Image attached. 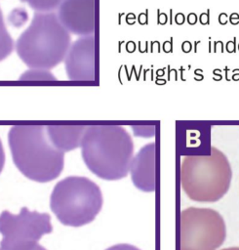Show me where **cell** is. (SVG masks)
I'll return each instance as SVG.
<instances>
[{"label":"cell","mask_w":239,"mask_h":250,"mask_svg":"<svg viewBox=\"0 0 239 250\" xmlns=\"http://www.w3.org/2000/svg\"><path fill=\"white\" fill-rule=\"evenodd\" d=\"M80 147L84 162L98 177L114 181L129 173L134 143L123 126L88 125Z\"/></svg>","instance_id":"cell-1"},{"label":"cell","mask_w":239,"mask_h":250,"mask_svg":"<svg viewBox=\"0 0 239 250\" xmlns=\"http://www.w3.org/2000/svg\"><path fill=\"white\" fill-rule=\"evenodd\" d=\"M14 163L32 181L46 183L61 174L64 163V151L48 137L47 126L14 125L8 135Z\"/></svg>","instance_id":"cell-2"},{"label":"cell","mask_w":239,"mask_h":250,"mask_svg":"<svg viewBox=\"0 0 239 250\" xmlns=\"http://www.w3.org/2000/svg\"><path fill=\"white\" fill-rule=\"evenodd\" d=\"M70 45V32L57 13L36 12L29 26L19 36L16 52L29 68L50 71L64 61Z\"/></svg>","instance_id":"cell-3"},{"label":"cell","mask_w":239,"mask_h":250,"mask_svg":"<svg viewBox=\"0 0 239 250\" xmlns=\"http://www.w3.org/2000/svg\"><path fill=\"white\" fill-rule=\"evenodd\" d=\"M232 170L226 155L215 147L209 155H185L181 163V185L191 200L218 201L227 193Z\"/></svg>","instance_id":"cell-4"},{"label":"cell","mask_w":239,"mask_h":250,"mask_svg":"<svg viewBox=\"0 0 239 250\" xmlns=\"http://www.w3.org/2000/svg\"><path fill=\"white\" fill-rule=\"evenodd\" d=\"M50 206L62 224L80 227L91 223L101 211L102 191L90 179L70 176L55 186Z\"/></svg>","instance_id":"cell-5"},{"label":"cell","mask_w":239,"mask_h":250,"mask_svg":"<svg viewBox=\"0 0 239 250\" xmlns=\"http://www.w3.org/2000/svg\"><path fill=\"white\" fill-rule=\"evenodd\" d=\"M180 222V250H217L226 240V222L214 209L189 207Z\"/></svg>","instance_id":"cell-6"},{"label":"cell","mask_w":239,"mask_h":250,"mask_svg":"<svg viewBox=\"0 0 239 250\" xmlns=\"http://www.w3.org/2000/svg\"><path fill=\"white\" fill-rule=\"evenodd\" d=\"M52 231L48 213L29 211L23 207L18 215L9 211L0 214V234L3 235L1 250H19L29 246Z\"/></svg>","instance_id":"cell-7"},{"label":"cell","mask_w":239,"mask_h":250,"mask_svg":"<svg viewBox=\"0 0 239 250\" xmlns=\"http://www.w3.org/2000/svg\"><path fill=\"white\" fill-rule=\"evenodd\" d=\"M93 35L82 36L73 42L64 58L68 77L72 81L95 80V40Z\"/></svg>","instance_id":"cell-8"},{"label":"cell","mask_w":239,"mask_h":250,"mask_svg":"<svg viewBox=\"0 0 239 250\" xmlns=\"http://www.w3.org/2000/svg\"><path fill=\"white\" fill-rule=\"evenodd\" d=\"M57 15L70 33L79 36L94 34L95 0H64Z\"/></svg>","instance_id":"cell-9"},{"label":"cell","mask_w":239,"mask_h":250,"mask_svg":"<svg viewBox=\"0 0 239 250\" xmlns=\"http://www.w3.org/2000/svg\"><path fill=\"white\" fill-rule=\"evenodd\" d=\"M135 186L140 189L151 192L154 189V144L144 147L132 159L130 166Z\"/></svg>","instance_id":"cell-10"},{"label":"cell","mask_w":239,"mask_h":250,"mask_svg":"<svg viewBox=\"0 0 239 250\" xmlns=\"http://www.w3.org/2000/svg\"><path fill=\"white\" fill-rule=\"evenodd\" d=\"M87 125H49L47 134L55 147L63 151L80 147Z\"/></svg>","instance_id":"cell-11"},{"label":"cell","mask_w":239,"mask_h":250,"mask_svg":"<svg viewBox=\"0 0 239 250\" xmlns=\"http://www.w3.org/2000/svg\"><path fill=\"white\" fill-rule=\"evenodd\" d=\"M14 48H15L14 40L5 26L2 10L0 8V62L4 61L10 56Z\"/></svg>","instance_id":"cell-12"},{"label":"cell","mask_w":239,"mask_h":250,"mask_svg":"<svg viewBox=\"0 0 239 250\" xmlns=\"http://www.w3.org/2000/svg\"><path fill=\"white\" fill-rule=\"evenodd\" d=\"M36 12H54L64 0H21Z\"/></svg>","instance_id":"cell-13"},{"label":"cell","mask_w":239,"mask_h":250,"mask_svg":"<svg viewBox=\"0 0 239 250\" xmlns=\"http://www.w3.org/2000/svg\"><path fill=\"white\" fill-rule=\"evenodd\" d=\"M21 80H56V77L47 69L30 68L20 77Z\"/></svg>","instance_id":"cell-14"},{"label":"cell","mask_w":239,"mask_h":250,"mask_svg":"<svg viewBox=\"0 0 239 250\" xmlns=\"http://www.w3.org/2000/svg\"><path fill=\"white\" fill-rule=\"evenodd\" d=\"M106 250H140V249H139L138 247H136L134 245H131V244L121 243V244L113 245V246H111Z\"/></svg>","instance_id":"cell-15"},{"label":"cell","mask_w":239,"mask_h":250,"mask_svg":"<svg viewBox=\"0 0 239 250\" xmlns=\"http://www.w3.org/2000/svg\"><path fill=\"white\" fill-rule=\"evenodd\" d=\"M199 22L202 26L210 25V9H208L206 13H201L199 16Z\"/></svg>","instance_id":"cell-16"},{"label":"cell","mask_w":239,"mask_h":250,"mask_svg":"<svg viewBox=\"0 0 239 250\" xmlns=\"http://www.w3.org/2000/svg\"><path fill=\"white\" fill-rule=\"evenodd\" d=\"M224 49H227V52L228 53H235L236 52V37H233V40L227 41Z\"/></svg>","instance_id":"cell-17"},{"label":"cell","mask_w":239,"mask_h":250,"mask_svg":"<svg viewBox=\"0 0 239 250\" xmlns=\"http://www.w3.org/2000/svg\"><path fill=\"white\" fill-rule=\"evenodd\" d=\"M162 50L165 53H173V36L170 37V40H166L164 41L163 46H162Z\"/></svg>","instance_id":"cell-18"},{"label":"cell","mask_w":239,"mask_h":250,"mask_svg":"<svg viewBox=\"0 0 239 250\" xmlns=\"http://www.w3.org/2000/svg\"><path fill=\"white\" fill-rule=\"evenodd\" d=\"M157 14H158V17H157V23L158 25L160 26H165L168 22V16L166 15L165 13H161L159 9H157Z\"/></svg>","instance_id":"cell-19"},{"label":"cell","mask_w":239,"mask_h":250,"mask_svg":"<svg viewBox=\"0 0 239 250\" xmlns=\"http://www.w3.org/2000/svg\"><path fill=\"white\" fill-rule=\"evenodd\" d=\"M224 45L223 43V41H215L214 42V53H218V51L220 53H223L224 52Z\"/></svg>","instance_id":"cell-20"},{"label":"cell","mask_w":239,"mask_h":250,"mask_svg":"<svg viewBox=\"0 0 239 250\" xmlns=\"http://www.w3.org/2000/svg\"><path fill=\"white\" fill-rule=\"evenodd\" d=\"M186 21H187V24L189 25L194 26V25H196V23L198 21V17L195 13H189V15H187Z\"/></svg>","instance_id":"cell-21"},{"label":"cell","mask_w":239,"mask_h":250,"mask_svg":"<svg viewBox=\"0 0 239 250\" xmlns=\"http://www.w3.org/2000/svg\"><path fill=\"white\" fill-rule=\"evenodd\" d=\"M4 163H5V152H4L3 150V146H2V142L0 140V173L4 167Z\"/></svg>","instance_id":"cell-22"},{"label":"cell","mask_w":239,"mask_h":250,"mask_svg":"<svg viewBox=\"0 0 239 250\" xmlns=\"http://www.w3.org/2000/svg\"><path fill=\"white\" fill-rule=\"evenodd\" d=\"M185 14H182V13H178L177 15L175 16V23L178 25V26H182V25H184L185 24Z\"/></svg>","instance_id":"cell-23"},{"label":"cell","mask_w":239,"mask_h":250,"mask_svg":"<svg viewBox=\"0 0 239 250\" xmlns=\"http://www.w3.org/2000/svg\"><path fill=\"white\" fill-rule=\"evenodd\" d=\"M219 24L221 26H226L227 23H228V15L227 13H221L219 15Z\"/></svg>","instance_id":"cell-24"},{"label":"cell","mask_w":239,"mask_h":250,"mask_svg":"<svg viewBox=\"0 0 239 250\" xmlns=\"http://www.w3.org/2000/svg\"><path fill=\"white\" fill-rule=\"evenodd\" d=\"M182 50L184 53H189L192 50V45L189 42V41H185L184 43L182 44Z\"/></svg>","instance_id":"cell-25"},{"label":"cell","mask_w":239,"mask_h":250,"mask_svg":"<svg viewBox=\"0 0 239 250\" xmlns=\"http://www.w3.org/2000/svg\"><path fill=\"white\" fill-rule=\"evenodd\" d=\"M228 21L230 22V24L233 26H237L239 24V15L237 13H232L230 16H229Z\"/></svg>","instance_id":"cell-26"},{"label":"cell","mask_w":239,"mask_h":250,"mask_svg":"<svg viewBox=\"0 0 239 250\" xmlns=\"http://www.w3.org/2000/svg\"><path fill=\"white\" fill-rule=\"evenodd\" d=\"M19 250H46V249L43 246H41L40 244L34 243V244H32V245H29V246L23 247V248L19 249Z\"/></svg>","instance_id":"cell-27"},{"label":"cell","mask_w":239,"mask_h":250,"mask_svg":"<svg viewBox=\"0 0 239 250\" xmlns=\"http://www.w3.org/2000/svg\"><path fill=\"white\" fill-rule=\"evenodd\" d=\"M167 68H168V80H170V79H171V76L174 77V79H175V80H178V72H177V69H175V68H172V69H171L170 66H168Z\"/></svg>","instance_id":"cell-28"},{"label":"cell","mask_w":239,"mask_h":250,"mask_svg":"<svg viewBox=\"0 0 239 250\" xmlns=\"http://www.w3.org/2000/svg\"><path fill=\"white\" fill-rule=\"evenodd\" d=\"M147 15H148V11L147 10V12L144 14H140V18H139V22L140 25H147Z\"/></svg>","instance_id":"cell-29"},{"label":"cell","mask_w":239,"mask_h":250,"mask_svg":"<svg viewBox=\"0 0 239 250\" xmlns=\"http://www.w3.org/2000/svg\"><path fill=\"white\" fill-rule=\"evenodd\" d=\"M203 71L202 69H196V71H194V75H195V78L194 79H196V80H202L203 78H204V76L201 75V72H202Z\"/></svg>","instance_id":"cell-30"},{"label":"cell","mask_w":239,"mask_h":250,"mask_svg":"<svg viewBox=\"0 0 239 250\" xmlns=\"http://www.w3.org/2000/svg\"><path fill=\"white\" fill-rule=\"evenodd\" d=\"M164 75H165V68H160V69H158V71H156V75L158 77L164 76Z\"/></svg>","instance_id":"cell-31"},{"label":"cell","mask_w":239,"mask_h":250,"mask_svg":"<svg viewBox=\"0 0 239 250\" xmlns=\"http://www.w3.org/2000/svg\"><path fill=\"white\" fill-rule=\"evenodd\" d=\"M169 13H170V17H169V21H170V25L172 26L173 25V9L171 8L170 9V11H169Z\"/></svg>","instance_id":"cell-32"},{"label":"cell","mask_w":239,"mask_h":250,"mask_svg":"<svg viewBox=\"0 0 239 250\" xmlns=\"http://www.w3.org/2000/svg\"><path fill=\"white\" fill-rule=\"evenodd\" d=\"M200 43H201V41H200V40H197V41H195V42H194V47H193V49H194V53H197V45L200 44Z\"/></svg>","instance_id":"cell-33"},{"label":"cell","mask_w":239,"mask_h":250,"mask_svg":"<svg viewBox=\"0 0 239 250\" xmlns=\"http://www.w3.org/2000/svg\"><path fill=\"white\" fill-rule=\"evenodd\" d=\"M232 79H233V80H239V71H238V72H235V73H233Z\"/></svg>","instance_id":"cell-34"},{"label":"cell","mask_w":239,"mask_h":250,"mask_svg":"<svg viewBox=\"0 0 239 250\" xmlns=\"http://www.w3.org/2000/svg\"><path fill=\"white\" fill-rule=\"evenodd\" d=\"M184 71H185V68H182V67H181V68H180V72H181V79H182V80H185V78H184V76H182V73H184Z\"/></svg>","instance_id":"cell-35"},{"label":"cell","mask_w":239,"mask_h":250,"mask_svg":"<svg viewBox=\"0 0 239 250\" xmlns=\"http://www.w3.org/2000/svg\"><path fill=\"white\" fill-rule=\"evenodd\" d=\"M222 250H239V247H236V246H234V247H228V248H223Z\"/></svg>","instance_id":"cell-36"},{"label":"cell","mask_w":239,"mask_h":250,"mask_svg":"<svg viewBox=\"0 0 239 250\" xmlns=\"http://www.w3.org/2000/svg\"><path fill=\"white\" fill-rule=\"evenodd\" d=\"M208 52L209 53L212 52V43H211V40H209V50H208Z\"/></svg>","instance_id":"cell-37"},{"label":"cell","mask_w":239,"mask_h":250,"mask_svg":"<svg viewBox=\"0 0 239 250\" xmlns=\"http://www.w3.org/2000/svg\"><path fill=\"white\" fill-rule=\"evenodd\" d=\"M156 82H158V83H165L166 80H164V79H157Z\"/></svg>","instance_id":"cell-38"},{"label":"cell","mask_w":239,"mask_h":250,"mask_svg":"<svg viewBox=\"0 0 239 250\" xmlns=\"http://www.w3.org/2000/svg\"><path fill=\"white\" fill-rule=\"evenodd\" d=\"M237 48H238V50H239V44H238V47H237Z\"/></svg>","instance_id":"cell-39"},{"label":"cell","mask_w":239,"mask_h":250,"mask_svg":"<svg viewBox=\"0 0 239 250\" xmlns=\"http://www.w3.org/2000/svg\"><path fill=\"white\" fill-rule=\"evenodd\" d=\"M0 250H1V249H0Z\"/></svg>","instance_id":"cell-40"}]
</instances>
